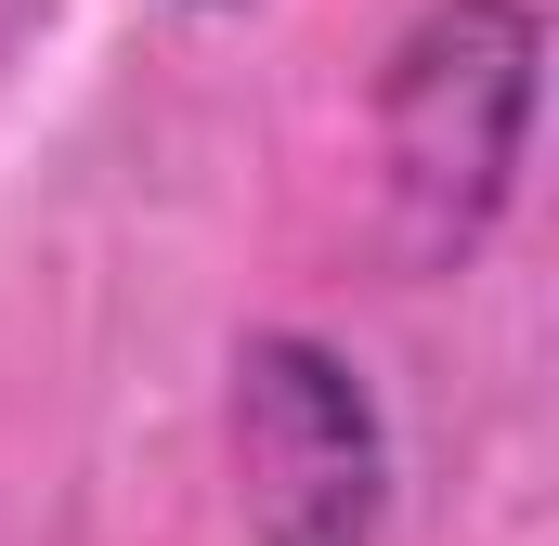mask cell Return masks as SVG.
Instances as JSON below:
<instances>
[{"label":"cell","instance_id":"6da1fadb","mask_svg":"<svg viewBox=\"0 0 559 546\" xmlns=\"http://www.w3.org/2000/svg\"><path fill=\"white\" fill-rule=\"evenodd\" d=\"M248 482H261L274 546H365L378 429H365V391L325 352H299V339L248 352Z\"/></svg>","mask_w":559,"mask_h":546},{"label":"cell","instance_id":"7a4b0ae2","mask_svg":"<svg viewBox=\"0 0 559 546\" xmlns=\"http://www.w3.org/2000/svg\"><path fill=\"white\" fill-rule=\"evenodd\" d=\"M442 66H455V105L404 66V105H442V131H404V182L429 195V235H481V209L508 195L521 169V105H534V13L521 0H455L442 26Z\"/></svg>","mask_w":559,"mask_h":546}]
</instances>
